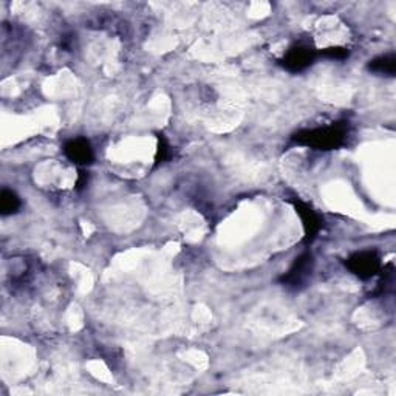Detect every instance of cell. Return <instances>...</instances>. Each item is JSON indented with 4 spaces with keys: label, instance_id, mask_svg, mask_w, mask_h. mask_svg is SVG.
<instances>
[{
    "label": "cell",
    "instance_id": "obj_1",
    "mask_svg": "<svg viewBox=\"0 0 396 396\" xmlns=\"http://www.w3.org/2000/svg\"><path fill=\"white\" fill-rule=\"evenodd\" d=\"M348 128L344 124H331L327 127L311 128L294 136V141L302 146H310L320 151L336 149L347 140Z\"/></svg>",
    "mask_w": 396,
    "mask_h": 396
},
{
    "label": "cell",
    "instance_id": "obj_2",
    "mask_svg": "<svg viewBox=\"0 0 396 396\" xmlns=\"http://www.w3.org/2000/svg\"><path fill=\"white\" fill-rule=\"evenodd\" d=\"M347 268L352 271L359 279L367 280L372 279L373 275L377 274L381 268V260L380 255L375 251H361L356 253L352 257H348L347 260Z\"/></svg>",
    "mask_w": 396,
    "mask_h": 396
},
{
    "label": "cell",
    "instance_id": "obj_3",
    "mask_svg": "<svg viewBox=\"0 0 396 396\" xmlns=\"http://www.w3.org/2000/svg\"><path fill=\"white\" fill-rule=\"evenodd\" d=\"M64 153H66L67 158L79 166H88L93 163L95 153L91 149L90 143L86 138H75V140H70L64 146Z\"/></svg>",
    "mask_w": 396,
    "mask_h": 396
},
{
    "label": "cell",
    "instance_id": "obj_4",
    "mask_svg": "<svg viewBox=\"0 0 396 396\" xmlns=\"http://www.w3.org/2000/svg\"><path fill=\"white\" fill-rule=\"evenodd\" d=\"M315 61V50L307 45H296L287 51L283 58V67L290 71H302Z\"/></svg>",
    "mask_w": 396,
    "mask_h": 396
},
{
    "label": "cell",
    "instance_id": "obj_5",
    "mask_svg": "<svg viewBox=\"0 0 396 396\" xmlns=\"http://www.w3.org/2000/svg\"><path fill=\"white\" fill-rule=\"evenodd\" d=\"M311 270H313V257L311 254L305 253L302 254L299 259H296V262H294V265L291 266V270L288 271V274L283 275L282 280L283 283H287L288 287L298 288L308 279Z\"/></svg>",
    "mask_w": 396,
    "mask_h": 396
},
{
    "label": "cell",
    "instance_id": "obj_6",
    "mask_svg": "<svg viewBox=\"0 0 396 396\" xmlns=\"http://www.w3.org/2000/svg\"><path fill=\"white\" fill-rule=\"evenodd\" d=\"M294 208H296V213L300 215V222L303 225V229H305V237L311 240V238L316 237L320 229L319 215L300 200H294Z\"/></svg>",
    "mask_w": 396,
    "mask_h": 396
},
{
    "label": "cell",
    "instance_id": "obj_7",
    "mask_svg": "<svg viewBox=\"0 0 396 396\" xmlns=\"http://www.w3.org/2000/svg\"><path fill=\"white\" fill-rule=\"evenodd\" d=\"M368 70L377 73V75L384 76H393L396 71V58L395 54H385V56H380L368 64Z\"/></svg>",
    "mask_w": 396,
    "mask_h": 396
},
{
    "label": "cell",
    "instance_id": "obj_8",
    "mask_svg": "<svg viewBox=\"0 0 396 396\" xmlns=\"http://www.w3.org/2000/svg\"><path fill=\"white\" fill-rule=\"evenodd\" d=\"M0 208H2L4 215H10L17 213V209L21 208V200L11 191H4L0 196Z\"/></svg>",
    "mask_w": 396,
    "mask_h": 396
},
{
    "label": "cell",
    "instance_id": "obj_9",
    "mask_svg": "<svg viewBox=\"0 0 396 396\" xmlns=\"http://www.w3.org/2000/svg\"><path fill=\"white\" fill-rule=\"evenodd\" d=\"M325 56L331 58V59H345L348 56V51L345 49H327L324 51Z\"/></svg>",
    "mask_w": 396,
    "mask_h": 396
}]
</instances>
